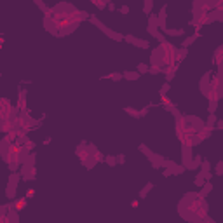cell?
<instances>
[{"label":"cell","mask_w":223,"mask_h":223,"mask_svg":"<svg viewBox=\"0 0 223 223\" xmlns=\"http://www.w3.org/2000/svg\"><path fill=\"white\" fill-rule=\"evenodd\" d=\"M106 7H108V10H111V12H113V10L117 9V7H115V5H113V4H108V5H106Z\"/></svg>","instance_id":"43"},{"label":"cell","mask_w":223,"mask_h":223,"mask_svg":"<svg viewBox=\"0 0 223 223\" xmlns=\"http://www.w3.org/2000/svg\"><path fill=\"white\" fill-rule=\"evenodd\" d=\"M115 159H117V164H122V162H124V161H126V157H124L122 153H119V155H117Z\"/></svg>","instance_id":"40"},{"label":"cell","mask_w":223,"mask_h":223,"mask_svg":"<svg viewBox=\"0 0 223 223\" xmlns=\"http://www.w3.org/2000/svg\"><path fill=\"white\" fill-rule=\"evenodd\" d=\"M119 10H120L122 14H127V12H129V7H127V5H122V7H119Z\"/></svg>","instance_id":"41"},{"label":"cell","mask_w":223,"mask_h":223,"mask_svg":"<svg viewBox=\"0 0 223 223\" xmlns=\"http://www.w3.org/2000/svg\"><path fill=\"white\" fill-rule=\"evenodd\" d=\"M105 35H106V37H110V39H113L115 42L124 40V35H120V33H117V31L110 30V28H106V30H105Z\"/></svg>","instance_id":"12"},{"label":"cell","mask_w":223,"mask_h":223,"mask_svg":"<svg viewBox=\"0 0 223 223\" xmlns=\"http://www.w3.org/2000/svg\"><path fill=\"white\" fill-rule=\"evenodd\" d=\"M124 40L127 42V44L136 45V47H141V49H150V42L145 40V39H138L134 35H124Z\"/></svg>","instance_id":"4"},{"label":"cell","mask_w":223,"mask_h":223,"mask_svg":"<svg viewBox=\"0 0 223 223\" xmlns=\"http://www.w3.org/2000/svg\"><path fill=\"white\" fill-rule=\"evenodd\" d=\"M214 129H223V120H222V119H218V120H216V124H214Z\"/></svg>","instance_id":"39"},{"label":"cell","mask_w":223,"mask_h":223,"mask_svg":"<svg viewBox=\"0 0 223 223\" xmlns=\"http://www.w3.org/2000/svg\"><path fill=\"white\" fill-rule=\"evenodd\" d=\"M108 4H110L108 0H92V5H96L100 10L106 9V5H108Z\"/></svg>","instance_id":"20"},{"label":"cell","mask_w":223,"mask_h":223,"mask_svg":"<svg viewBox=\"0 0 223 223\" xmlns=\"http://www.w3.org/2000/svg\"><path fill=\"white\" fill-rule=\"evenodd\" d=\"M166 10H167V5L164 4L162 7H161V12L157 14V25H159V30L161 31H164L166 28H167V25H166V16H167Z\"/></svg>","instance_id":"6"},{"label":"cell","mask_w":223,"mask_h":223,"mask_svg":"<svg viewBox=\"0 0 223 223\" xmlns=\"http://www.w3.org/2000/svg\"><path fill=\"white\" fill-rule=\"evenodd\" d=\"M211 73L213 71L209 70V71H206L202 75V79H201V82H199V91L202 92L204 96L209 100V98H213V92H214V89H213V84H211Z\"/></svg>","instance_id":"2"},{"label":"cell","mask_w":223,"mask_h":223,"mask_svg":"<svg viewBox=\"0 0 223 223\" xmlns=\"http://www.w3.org/2000/svg\"><path fill=\"white\" fill-rule=\"evenodd\" d=\"M82 164H84V167H87V169H92L94 166H96V155H89V153H84V157H80Z\"/></svg>","instance_id":"7"},{"label":"cell","mask_w":223,"mask_h":223,"mask_svg":"<svg viewBox=\"0 0 223 223\" xmlns=\"http://www.w3.org/2000/svg\"><path fill=\"white\" fill-rule=\"evenodd\" d=\"M148 110H150V108H148V106H145V108H141V110H138V115H140V117H145V115L148 113Z\"/></svg>","instance_id":"38"},{"label":"cell","mask_w":223,"mask_h":223,"mask_svg":"<svg viewBox=\"0 0 223 223\" xmlns=\"http://www.w3.org/2000/svg\"><path fill=\"white\" fill-rule=\"evenodd\" d=\"M211 192H213V183H211V181H206L202 187H201V192L197 193V197H201V199H206V197H207V195H209Z\"/></svg>","instance_id":"9"},{"label":"cell","mask_w":223,"mask_h":223,"mask_svg":"<svg viewBox=\"0 0 223 223\" xmlns=\"http://www.w3.org/2000/svg\"><path fill=\"white\" fill-rule=\"evenodd\" d=\"M21 181V174L19 171L18 172H12L9 176V183H7V187H14V188H18V183Z\"/></svg>","instance_id":"11"},{"label":"cell","mask_w":223,"mask_h":223,"mask_svg":"<svg viewBox=\"0 0 223 223\" xmlns=\"http://www.w3.org/2000/svg\"><path fill=\"white\" fill-rule=\"evenodd\" d=\"M152 7H153V0H146L145 5H143V12L150 16V14H152Z\"/></svg>","instance_id":"23"},{"label":"cell","mask_w":223,"mask_h":223,"mask_svg":"<svg viewBox=\"0 0 223 223\" xmlns=\"http://www.w3.org/2000/svg\"><path fill=\"white\" fill-rule=\"evenodd\" d=\"M89 21H91V23L94 25V26H98V28H100V30H101L103 33H105V30H106V26H105V25H103V23H101L100 19H98L96 16H89Z\"/></svg>","instance_id":"15"},{"label":"cell","mask_w":223,"mask_h":223,"mask_svg":"<svg viewBox=\"0 0 223 223\" xmlns=\"http://www.w3.org/2000/svg\"><path fill=\"white\" fill-rule=\"evenodd\" d=\"M214 21H223V7H218L214 10H209L206 12L202 19V25H209V23H214Z\"/></svg>","instance_id":"3"},{"label":"cell","mask_w":223,"mask_h":223,"mask_svg":"<svg viewBox=\"0 0 223 223\" xmlns=\"http://www.w3.org/2000/svg\"><path fill=\"white\" fill-rule=\"evenodd\" d=\"M16 193H18V188H14V187H7V188H5V195H7L9 199H14V201H16Z\"/></svg>","instance_id":"22"},{"label":"cell","mask_w":223,"mask_h":223,"mask_svg":"<svg viewBox=\"0 0 223 223\" xmlns=\"http://www.w3.org/2000/svg\"><path fill=\"white\" fill-rule=\"evenodd\" d=\"M166 65H174L169 59V51L164 47V45H159L152 51V56H150V66H157V68H164Z\"/></svg>","instance_id":"1"},{"label":"cell","mask_w":223,"mask_h":223,"mask_svg":"<svg viewBox=\"0 0 223 223\" xmlns=\"http://www.w3.org/2000/svg\"><path fill=\"white\" fill-rule=\"evenodd\" d=\"M162 33H164V35H167V37H180V35H185V30H183V28H178V30H171V28H166Z\"/></svg>","instance_id":"13"},{"label":"cell","mask_w":223,"mask_h":223,"mask_svg":"<svg viewBox=\"0 0 223 223\" xmlns=\"http://www.w3.org/2000/svg\"><path fill=\"white\" fill-rule=\"evenodd\" d=\"M201 162H202V157H201L199 153H195V157H192V161L188 162V166H187L185 169H188V171H195V169L201 167Z\"/></svg>","instance_id":"8"},{"label":"cell","mask_w":223,"mask_h":223,"mask_svg":"<svg viewBox=\"0 0 223 223\" xmlns=\"http://www.w3.org/2000/svg\"><path fill=\"white\" fill-rule=\"evenodd\" d=\"M0 223H4V220H0Z\"/></svg>","instance_id":"45"},{"label":"cell","mask_w":223,"mask_h":223,"mask_svg":"<svg viewBox=\"0 0 223 223\" xmlns=\"http://www.w3.org/2000/svg\"><path fill=\"white\" fill-rule=\"evenodd\" d=\"M31 197H33V190H26V199H31Z\"/></svg>","instance_id":"42"},{"label":"cell","mask_w":223,"mask_h":223,"mask_svg":"<svg viewBox=\"0 0 223 223\" xmlns=\"http://www.w3.org/2000/svg\"><path fill=\"white\" fill-rule=\"evenodd\" d=\"M197 39H201V31H195L193 35L187 37V39H185V42L181 44V47H183V49H188V47H190V45H192L193 42L197 40Z\"/></svg>","instance_id":"10"},{"label":"cell","mask_w":223,"mask_h":223,"mask_svg":"<svg viewBox=\"0 0 223 223\" xmlns=\"http://www.w3.org/2000/svg\"><path fill=\"white\" fill-rule=\"evenodd\" d=\"M150 68V65H146V63H138V66H136V71L141 75V73H146Z\"/></svg>","instance_id":"24"},{"label":"cell","mask_w":223,"mask_h":223,"mask_svg":"<svg viewBox=\"0 0 223 223\" xmlns=\"http://www.w3.org/2000/svg\"><path fill=\"white\" fill-rule=\"evenodd\" d=\"M108 79H111L113 82H119L122 79V73H110V75H106Z\"/></svg>","instance_id":"35"},{"label":"cell","mask_w":223,"mask_h":223,"mask_svg":"<svg viewBox=\"0 0 223 223\" xmlns=\"http://www.w3.org/2000/svg\"><path fill=\"white\" fill-rule=\"evenodd\" d=\"M148 73L157 75V73H161V68H157V66H150V68H148Z\"/></svg>","instance_id":"37"},{"label":"cell","mask_w":223,"mask_h":223,"mask_svg":"<svg viewBox=\"0 0 223 223\" xmlns=\"http://www.w3.org/2000/svg\"><path fill=\"white\" fill-rule=\"evenodd\" d=\"M19 166H21V164L18 162V161H10V162H9V169L12 172H18V171H19Z\"/></svg>","instance_id":"28"},{"label":"cell","mask_w":223,"mask_h":223,"mask_svg":"<svg viewBox=\"0 0 223 223\" xmlns=\"http://www.w3.org/2000/svg\"><path fill=\"white\" fill-rule=\"evenodd\" d=\"M124 111H126L127 115L134 117V119H140V115H138V110H136V108H132V106H126V108H124Z\"/></svg>","instance_id":"25"},{"label":"cell","mask_w":223,"mask_h":223,"mask_svg":"<svg viewBox=\"0 0 223 223\" xmlns=\"http://www.w3.org/2000/svg\"><path fill=\"white\" fill-rule=\"evenodd\" d=\"M122 77L127 79V80H138V79H140V73H138V71H124Z\"/></svg>","instance_id":"16"},{"label":"cell","mask_w":223,"mask_h":223,"mask_svg":"<svg viewBox=\"0 0 223 223\" xmlns=\"http://www.w3.org/2000/svg\"><path fill=\"white\" fill-rule=\"evenodd\" d=\"M214 174H216V176H222L223 174V161H218L216 167H214Z\"/></svg>","instance_id":"29"},{"label":"cell","mask_w":223,"mask_h":223,"mask_svg":"<svg viewBox=\"0 0 223 223\" xmlns=\"http://www.w3.org/2000/svg\"><path fill=\"white\" fill-rule=\"evenodd\" d=\"M7 211H9V204H5V206H0V220H4V218H5Z\"/></svg>","instance_id":"32"},{"label":"cell","mask_w":223,"mask_h":223,"mask_svg":"<svg viewBox=\"0 0 223 223\" xmlns=\"http://www.w3.org/2000/svg\"><path fill=\"white\" fill-rule=\"evenodd\" d=\"M201 171H211V164H209V161H206V159H202V162H201V167H199Z\"/></svg>","instance_id":"30"},{"label":"cell","mask_w":223,"mask_h":223,"mask_svg":"<svg viewBox=\"0 0 223 223\" xmlns=\"http://www.w3.org/2000/svg\"><path fill=\"white\" fill-rule=\"evenodd\" d=\"M216 110H218V100L209 98V106H207V111H209V113H216Z\"/></svg>","instance_id":"18"},{"label":"cell","mask_w":223,"mask_h":223,"mask_svg":"<svg viewBox=\"0 0 223 223\" xmlns=\"http://www.w3.org/2000/svg\"><path fill=\"white\" fill-rule=\"evenodd\" d=\"M169 89H171V84H167V82H166V84H164L162 87H161V91H159V94H161V96H164V94H166V92L169 91Z\"/></svg>","instance_id":"36"},{"label":"cell","mask_w":223,"mask_h":223,"mask_svg":"<svg viewBox=\"0 0 223 223\" xmlns=\"http://www.w3.org/2000/svg\"><path fill=\"white\" fill-rule=\"evenodd\" d=\"M176 70H178V65H174V66H172L171 70H169L167 73H166V82H167V84H169V82H171L172 79H174V75H176Z\"/></svg>","instance_id":"21"},{"label":"cell","mask_w":223,"mask_h":223,"mask_svg":"<svg viewBox=\"0 0 223 223\" xmlns=\"http://www.w3.org/2000/svg\"><path fill=\"white\" fill-rule=\"evenodd\" d=\"M51 140H52V138H45V140H44V145H49V143H51Z\"/></svg>","instance_id":"44"},{"label":"cell","mask_w":223,"mask_h":223,"mask_svg":"<svg viewBox=\"0 0 223 223\" xmlns=\"http://www.w3.org/2000/svg\"><path fill=\"white\" fill-rule=\"evenodd\" d=\"M181 153H183V159H181V166L183 167H187L188 162L192 161V146L188 145L187 141H181Z\"/></svg>","instance_id":"5"},{"label":"cell","mask_w":223,"mask_h":223,"mask_svg":"<svg viewBox=\"0 0 223 223\" xmlns=\"http://www.w3.org/2000/svg\"><path fill=\"white\" fill-rule=\"evenodd\" d=\"M193 183H195V187H202L204 183H206V181H204V176H202V171L197 172V176H195V181H193Z\"/></svg>","instance_id":"26"},{"label":"cell","mask_w":223,"mask_h":223,"mask_svg":"<svg viewBox=\"0 0 223 223\" xmlns=\"http://www.w3.org/2000/svg\"><path fill=\"white\" fill-rule=\"evenodd\" d=\"M216 120H218V117H216V113H209V117H207V120L204 122V124H206V127H207L209 131H213V129H214V124H216Z\"/></svg>","instance_id":"14"},{"label":"cell","mask_w":223,"mask_h":223,"mask_svg":"<svg viewBox=\"0 0 223 223\" xmlns=\"http://www.w3.org/2000/svg\"><path fill=\"white\" fill-rule=\"evenodd\" d=\"M105 162L108 164L110 167H115V166H117V159H115L113 155H108V157H105Z\"/></svg>","instance_id":"27"},{"label":"cell","mask_w":223,"mask_h":223,"mask_svg":"<svg viewBox=\"0 0 223 223\" xmlns=\"http://www.w3.org/2000/svg\"><path fill=\"white\" fill-rule=\"evenodd\" d=\"M152 188H153V183H148V185H145V187H143V190H140V193H138V195H140V199H145V197H146V193L150 192Z\"/></svg>","instance_id":"19"},{"label":"cell","mask_w":223,"mask_h":223,"mask_svg":"<svg viewBox=\"0 0 223 223\" xmlns=\"http://www.w3.org/2000/svg\"><path fill=\"white\" fill-rule=\"evenodd\" d=\"M185 171H187V169L183 167L181 164H178V166H176V167L172 169V174H183V172H185Z\"/></svg>","instance_id":"33"},{"label":"cell","mask_w":223,"mask_h":223,"mask_svg":"<svg viewBox=\"0 0 223 223\" xmlns=\"http://www.w3.org/2000/svg\"><path fill=\"white\" fill-rule=\"evenodd\" d=\"M35 5H37L39 9H42V12H44V14H47V12H49V7H45V4H44V2H40V0H35Z\"/></svg>","instance_id":"31"},{"label":"cell","mask_w":223,"mask_h":223,"mask_svg":"<svg viewBox=\"0 0 223 223\" xmlns=\"http://www.w3.org/2000/svg\"><path fill=\"white\" fill-rule=\"evenodd\" d=\"M202 176H204V181H211L214 174H213L211 171H202Z\"/></svg>","instance_id":"34"},{"label":"cell","mask_w":223,"mask_h":223,"mask_svg":"<svg viewBox=\"0 0 223 223\" xmlns=\"http://www.w3.org/2000/svg\"><path fill=\"white\" fill-rule=\"evenodd\" d=\"M25 96H26V89H19V98H18V106L19 108H26L25 106V100H26Z\"/></svg>","instance_id":"17"}]
</instances>
